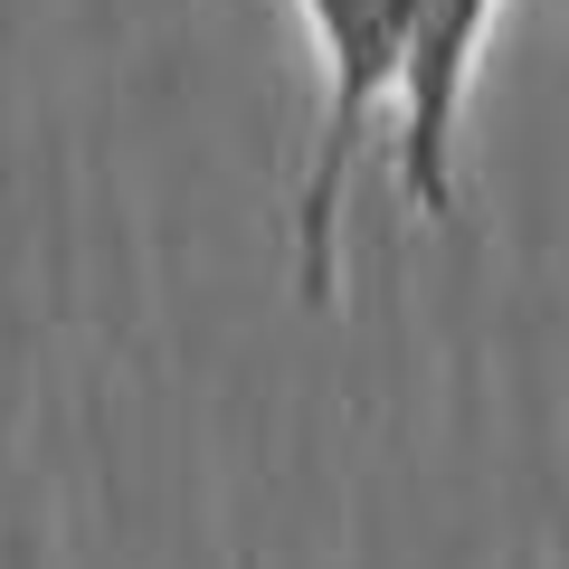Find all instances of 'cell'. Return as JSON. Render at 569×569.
<instances>
[{
	"instance_id": "2",
	"label": "cell",
	"mask_w": 569,
	"mask_h": 569,
	"mask_svg": "<svg viewBox=\"0 0 569 569\" xmlns=\"http://www.w3.org/2000/svg\"><path fill=\"white\" fill-rule=\"evenodd\" d=\"M503 0H408L399 77H389V162H399V209L427 228L456 219V133H466L475 67L493 48Z\"/></svg>"
},
{
	"instance_id": "1",
	"label": "cell",
	"mask_w": 569,
	"mask_h": 569,
	"mask_svg": "<svg viewBox=\"0 0 569 569\" xmlns=\"http://www.w3.org/2000/svg\"><path fill=\"white\" fill-rule=\"evenodd\" d=\"M295 20H305V48H313V142H305V181H295V295L332 305V284H342V200L389 114L408 0H295Z\"/></svg>"
}]
</instances>
